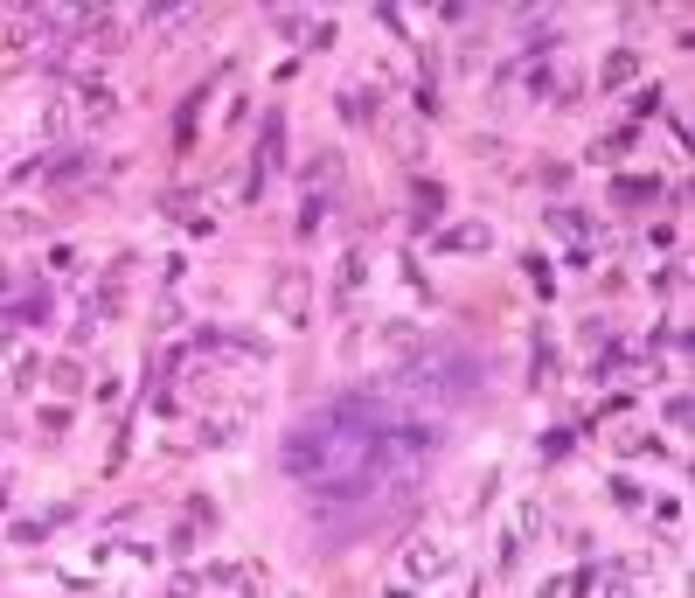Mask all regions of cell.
<instances>
[{
    "label": "cell",
    "mask_w": 695,
    "mask_h": 598,
    "mask_svg": "<svg viewBox=\"0 0 695 598\" xmlns=\"http://www.w3.org/2000/svg\"><path fill=\"white\" fill-rule=\"evenodd\" d=\"M265 299H272V313L285 327H306L313 320V272L306 265H278L272 279H265Z\"/></svg>",
    "instance_id": "obj_1"
},
{
    "label": "cell",
    "mask_w": 695,
    "mask_h": 598,
    "mask_svg": "<svg viewBox=\"0 0 695 598\" xmlns=\"http://www.w3.org/2000/svg\"><path fill=\"white\" fill-rule=\"evenodd\" d=\"M445 571H452V543L424 536V543H411V550H404V578H411V585H424V578H445Z\"/></svg>",
    "instance_id": "obj_2"
},
{
    "label": "cell",
    "mask_w": 695,
    "mask_h": 598,
    "mask_svg": "<svg viewBox=\"0 0 695 598\" xmlns=\"http://www.w3.org/2000/svg\"><path fill=\"white\" fill-rule=\"evenodd\" d=\"M139 21L153 28V49H181V35H188V28H202V7H167V14H153V7H146Z\"/></svg>",
    "instance_id": "obj_3"
},
{
    "label": "cell",
    "mask_w": 695,
    "mask_h": 598,
    "mask_svg": "<svg viewBox=\"0 0 695 598\" xmlns=\"http://www.w3.org/2000/svg\"><path fill=\"white\" fill-rule=\"evenodd\" d=\"M42 133H49V140H70V133H84V98H77V84H70L63 98H49V105H42Z\"/></svg>",
    "instance_id": "obj_4"
},
{
    "label": "cell",
    "mask_w": 695,
    "mask_h": 598,
    "mask_svg": "<svg viewBox=\"0 0 695 598\" xmlns=\"http://www.w3.org/2000/svg\"><path fill=\"white\" fill-rule=\"evenodd\" d=\"M369 348H383V355H417V348H424V327H417V320H376Z\"/></svg>",
    "instance_id": "obj_5"
},
{
    "label": "cell",
    "mask_w": 695,
    "mask_h": 598,
    "mask_svg": "<svg viewBox=\"0 0 695 598\" xmlns=\"http://www.w3.org/2000/svg\"><path fill=\"white\" fill-rule=\"evenodd\" d=\"M56 320V299H49V286L42 293H21L14 306H7V327H49Z\"/></svg>",
    "instance_id": "obj_6"
},
{
    "label": "cell",
    "mask_w": 695,
    "mask_h": 598,
    "mask_svg": "<svg viewBox=\"0 0 695 598\" xmlns=\"http://www.w3.org/2000/svg\"><path fill=\"white\" fill-rule=\"evenodd\" d=\"M431 244H438V251H487V244H494V223H452V230H438Z\"/></svg>",
    "instance_id": "obj_7"
},
{
    "label": "cell",
    "mask_w": 695,
    "mask_h": 598,
    "mask_svg": "<svg viewBox=\"0 0 695 598\" xmlns=\"http://www.w3.org/2000/svg\"><path fill=\"white\" fill-rule=\"evenodd\" d=\"M341 119H348V126H369V119H383V91L369 98V84H348V91H341Z\"/></svg>",
    "instance_id": "obj_8"
},
{
    "label": "cell",
    "mask_w": 695,
    "mask_h": 598,
    "mask_svg": "<svg viewBox=\"0 0 695 598\" xmlns=\"http://www.w3.org/2000/svg\"><path fill=\"white\" fill-rule=\"evenodd\" d=\"M49 230V216H35V209H7L0 216V237H42Z\"/></svg>",
    "instance_id": "obj_9"
},
{
    "label": "cell",
    "mask_w": 695,
    "mask_h": 598,
    "mask_svg": "<svg viewBox=\"0 0 695 598\" xmlns=\"http://www.w3.org/2000/svg\"><path fill=\"white\" fill-rule=\"evenodd\" d=\"M633 70H640V56H633V49H612V56H605V70H598V84L612 91V84H626Z\"/></svg>",
    "instance_id": "obj_10"
},
{
    "label": "cell",
    "mask_w": 695,
    "mask_h": 598,
    "mask_svg": "<svg viewBox=\"0 0 695 598\" xmlns=\"http://www.w3.org/2000/svg\"><path fill=\"white\" fill-rule=\"evenodd\" d=\"M42 376H49V390H56V397H77V390H84V369H77L70 355H63L56 369H42Z\"/></svg>",
    "instance_id": "obj_11"
},
{
    "label": "cell",
    "mask_w": 695,
    "mask_h": 598,
    "mask_svg": "<svg viewBox=\"0 0 695 598\" xmlns=\"http://www.w3.org/2000/svg\"><path fill=\"white\" fill-rule=\"evenodd\" d=\"M445 216V188L438 181H417V223H438Z\"/></svg>",
    "instance_id": "obj_12"
},
{
    "label": "cell",
    "mask_w": 695,
    "mask_h": 598,
    "mask_svg": "<svg viewBox=\"0 0 695 598\" xmlns=\"http://www.w3.org/2000/svg\"><path fill=\"white\" fill-rule=\"evenodd\" d=\"M327 216H334V195L320 188V195H306V209H299V230H320Z\"/></svg>",
    "instance_id": "obj_13"
},
{
    "label": "cell",
    "mask_w": 695,
    "mask_h": 598,
    "mask_svg": "<svg viewBox=\"0 0 695 598\" xmlns=\"http://www.w3.org/2000/svg\"><path fill=\"white\" fill-rule=\"evenodd\" d=\"M661 181H612V202H654Z\"/></svg>",
    "instance_id": "obj_14"
},
{
    "label": "cell",
    "mask_w": 695,
    "mask_h": 598,
    "mask_svg": "<svg viewBox=\"0 0 695 598\" xmlns=\"http://www.w3.org/2000/svg\"><path fill=\"white\" fill-rule=\"evenodd\" d=\"M543 223H550V230H563V237H584V230H591L577 209H543Z\"/></svg>",
    "instance_id": "obj_15"
},
{
    "label": "cell",
    "mask_w": 695,
    "mask_h": 598,
    "mask_svg": "<svg viewBox=\"0 0 695 598\" xmlns=\"http://www.w3.org/2000/svg\"><path fill=\"white\" fill-rule=\"evenodd\" d=\"M334 174H341V153H320V160H306V181H313V188H327Z\"/></svg>",
    "instance_id": "obj_16"
},
{
    "label": "cell",
    "mask_w": 695,
    "mask_h": 598,
    "mask_svg": "<svg viewBox=\"0 0 695 598\" xmlns=\"http://www.w3.org/2000/svg\"><path fill=\"white\" fill-rule=\"evenodd\" d=\"M362 279H369V258H362V251H348V258H341V293H355Z\"/></svg>",
    "instance_id": "obj_17"
},
{
    "label": "cell",
    "mask_w": 695,
    "mask_h": 598,
    "mask_svg": "<svg viewBox=\"0 0 695 598\" xmlns=\"http://www.w3.org/2000/svg\"><path fill=\"white\" fill-rule=\"evenodd\" d=\"M605 487H612V501H619V508H640V501H647V494H640V480H626V473H612Z\"/></svg>",
    "instance_id": "obj_18"
},
{
    "label": "cell",
    "mask_w": 695,
    "mask_h": 598,
    "mask_svg": "<svg viewBox=\"0 0 695 598\" xmlns=\"http://www.w3.org/2000/svg\"><path fill=\"white\" fill-rule=\"evenodd\" d=\"M661 425H668V432H682V425H689V397H682V390L661 404Z\"/></svg>",
    "instance_id": "obj_19"
},
{
    "label": "cell",
    "mask_w": 695,
    "mask_h": 598,
    "mask_svg": "<svg viewBox=\"0 0 695 598\" xmlns=\"http://www.w3.org/2000/svg\"><path fill=\"white\" fill-rule=\"evenodd\" d=\"M167 550H174V557H195V522H181V529L167 536Z\"/></svg>",
    "instance_id": "obj_20"
},
{
    "label": "cell",
    "mask_w": 695,
    "mask_h": 598,
    "mask_svg": "<svg viewBox=\"0 0 695 598\" xmlns=\"http://www.w3.org/2000/svg\"><path fill=\"white\" fill-rule=\"evenodd\" d=\"M536 452H543V459H563V452H570V432H550V439H543Z\"/></svg>",
    "instance_id": "obj_21"
},
{
    "label": "cell",
    "mask_w": 695,
    "mask_h": 598,
    "mask_svg": "<svg viewBox=\"0 0 695 598\" xmlns=\"http://www.w3.org/2000/svg\"><path fill=\"white\" fill-rule=\"evenodd\" d=\"M383 598H411V585H390V592H383Z\"/></svg>",
    "instance_id": "obj_22"
}]
</instances>
